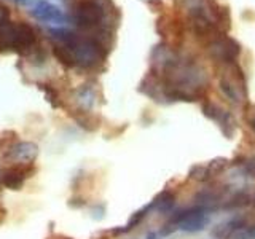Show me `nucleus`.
<instances>
[{
	"instance_id": "obj_1",
	"label": "nucleus",
	"mask_w": 255,
	"mask_h": 239,
	"mask_svg": "<svg viewBox=\"0 0 255 239\" xmlns=\"http://www.w3.org/2000/svg\"><path fill=\"white\" fill-rule=\"evenodd\" d=\"M106 10L96 0H83L75 8V22L80 29L98 27L104 21Z\"/></svg>"
},
{
	"instance_id": "obj_2",
	"label": "nucleus",
	"mask_w": 255,
	"mask_h": 239,
	"mask_svg": "<svg viewBox=\"0 0 255 239\" xmlns=\"http://www.w3.org/2000/svg\"><path fill=\"white\" fill-rule=\"evenodd\" d=\"M239 53H241V46H239V43L231 37H227V35L215 37L211 43V54L215 59L227 64V66L236 62Z\"/></svg>"
},
{
	"instance_id": "obj_3",
	"label": "nucleus",
	"mask_w": 255,
	"mask_h": 239,
	"mask_svg": "<svg viewBox=\"0 0 255 239\" xmlns=\"http://www.w3.org/2000/svg\"><path fill=\"white\" fill-rule=\"evenodd\" d=\"M201 110H203L204 117L212 120V121H215V123H217L222 127L223 134L228 135V137H231V135H233L235 123H233V118H231V115L228 114L227 110H222L219 106H215V104L211 102V101H204L201 104Z\"/></svg>"
},
{
	"instance_id": "obj_4",
	"label": "nucleus",
	"mask_w": 255,
	"mask_h": 239,
	"mask_svg": "<svg viewBox=\"0 0 255 239\" xmlns=\"http://www.w3.org/2000/svg\"><path fill=\"white\" fill-rule=\"evenodd\" d=\"M30 16L40 22H56L61 24L66 21L62 10L58 5L50 3L48 0H37L30 8Z\"/></svg>"
},
{
	"instance_id": "obj_5",
	"label": "nucleus",
	"mask_w": 255,
	"mask_h": 239,
	"mask_svg": "<svg viewBox=\"0 0 255 239\" xmlns=\"http://www.w3.org/2000/svg\"><path fill=\"white\" fill-rule=\"evenodd\" d=\"M35 30L27 22H18L14 24V43L13 51L19 54H27L32 46L35 45Z\"/></svg>"
},
{
	"instance_id": "obj_6",
	"label": "nucleus",
	"mask_w": 255,
	"mask_h": 239,
	"mask_svg": "<svg viewBox=\"0 0 255 239\" xmlns=\"http://www.w3.org/2000/svg\"><path fill=\"white\" fill-rule=\"evenodd\" d=\"M53 54H54V58L62 64V66H66V67H75L77 66L75 54H74V50H72L70 46L61 45V43L53 45Z\"/></svg>"
},
{
	"instance_id": "obj_7",
	"label": "nucleus",
	"mask_w": 255,
	"mask_h": 239,
	"mask_svg": "<svg viewBox=\"0 0 255 239\" xmlns=\"http://www.w3.org/2000/svg\"><path fill=\"white\" fill-rule=\"evenodd\" d=\"M50 34L53 35L54 40H58L61 45H66V46H70L74 48L78 42V35L75 32H72L70 29H66V27H54V29H50Z\"/></svg>"
},
{
	"instance_id": "obj_8",
	"label": "nucleus",
	"mask_w": 255,
	"mask_h": 239,
	"mask_svg": "<svg viewBox=\"0 0 255 239\" xmlns=\"http://www.w3.org/2000/svg\"><path fill=\"white\" fill-rule=\"evenodd\" d=\"M13 43H14V24L8 21L0 26V51L13 50Z\"/></svg>"
},
{
	"instance_id": "obj_9",
	"label": "nucleus",
	"mask_w": 255,
	"mask_h": 239,
	"mask_svg": "<svg viewBox=\"0 0 255 239\" xmlns=\"http://www.w3.org/2000/svg\"><path fill=\"white\" fill-rule=\"evenodd\" d=\"M40 90L45 91V96L48 101H51L54 106H58V94H56V91L53 90V88H50L48 85H40Z\"/></svg>"
},
{
	"instance_id": "obj_10",
	"label": "nucleus",
	"mask_w": 255,
	"mask_h": 239,
	"mask_svg": "<svg viewBox=\"0 0 255 239\" xmlns=\"http://www.w3.org/2000/svg\"><path fill=\"white\" fill-rule=\"evenodd\" d=\"M8 21H10V10H8L6 5L0 3V26L8 22Z\"/></svg>"
},
{
	"instance_id": "obj_11",
	"label": "nucleus",
	"mask_w": 255,
	"mask_h": 239,
	"mask_svg": "<svg viewBox=\"0 0 255 239\" xmlns=\"http://www.w3.org/2000/svg\"><path fill=\"white\" fill-rule=\"evenodd\" d=\"M247 172L252 174L255 177V156L249 159V163H247Z\"/></svg>"
},
{
	"instance_id": "obj_12",
	"label": "nucleus",
	"mask_w": 255,
	"mask_h": 239,
	"mask_svg": "<svg viewBox=\"0 0 255 239\" xmlns=\"http://www.w3.org/2000/svg\"><path fill=\"white\" fill-rule=\"evenodd\" d=\"M249 126L254 129V132H255V115H252L251 118H249Z\"/></svg>"
},
{
	"instance_id": "obj_13",
	"label": "nucleus",
	"mask_w": 255,
	"mask_h": 239,
	"mask_svg": "<svg viewBox=\"0 0 255 239\" xmlns=\"http://www.w3.org/2000/svg\"><path fill=\"white\" fill-rule=\"evenodd\" d=\"M16 3H29V0H14Z\"/></svg>"
}]
</instances>
